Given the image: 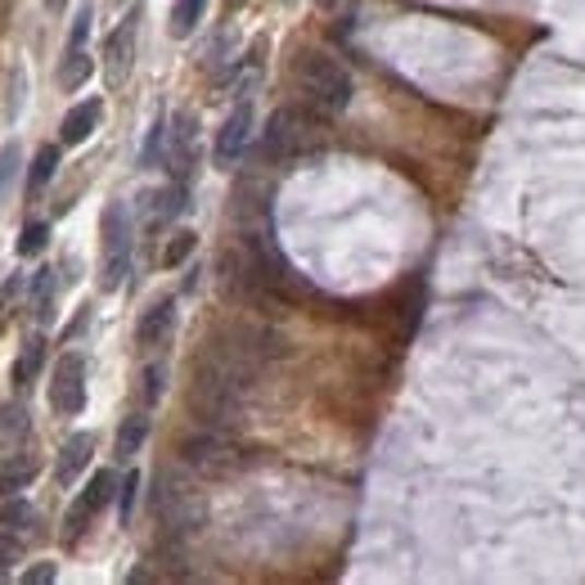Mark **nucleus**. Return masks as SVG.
Returning <instances> with one entry per match:
<instances>
[{"label": "nucleus", "mask_w": 585, "mask_h": 585, "mask_svg": "<svg viewBox=\"0 0 585 585\" xmlns=\"http://www.w3.org/2000/svg\"><path fill=\"white\" fill-rule=\"evenodd\" d=\"M292 77H298L302 95L324 108V114H343L351 104L356 86H351V72L324 50H298V63H292Z\"/></svg>", "instance_id": "obj_1"}, {"label": "nucleus", "mask_w": 585, "mask_h": 585, "mask_svg": "<svg viewBox=\"0 0 585 585\" xmlns=\"http://www.w3.org/2000/svg\"><path fill=\"white\" fill-rule=\"evenodd\" d=\"M99 288L104 292H118L122 284H127V275H131V248H135V239H131V212L122 207V203H108L104 207V216H99Z\"/></svg>", "instance_id": "obj_2"}, {"label": "nucleus", "mask_w": 585, "mask_h": 585, "mask_svg": "<svg viewBox=\"0 0 585 585\" xmlns=\"http://www.w3.org/2000/svg\"><path fill=\"white\" fill-rule=\"evenodd\" d=\"M50 406L63 419L86 410V356L82 351H63L55 360V370H50Z\"/></svg>", "instance_id": "obj_3"}, {"label": "nucleus", "mask_w": 585, "mask_h": 585, "mask_svg": "<svg viewBox=\"0 0 585 585\" xmlns=\"http://www.w3.org/2000/svg\"><path fill=\"white\" fill-rule=\"evenodd\" d=\"M114 496H118V478H114L108 468H99L95 478L86 482V491H82L77 500H72V509H68V518H63V545H77L82 532L95 523V514H99V509H104L108 500H114Z\"/></svg>", "instance_id": "obj_4"}, {"label": "nucleus", "mask_w": 585, "mask_h": 585, "mask_svg": "<svg viewBox=\"0 0 585 585\" xmlns=\"http://www.w3.org/2000/svg\"><path fill=\"white\" fill-rule=\"evenodd\" d=\"M167 167H171V180L190 186V176L199 167V122H194V114H176L171 118V131H167Z\"/></svg>", "instance_id": "obj_5"}, {"label": "nucleus", "mask_w": 585, "mask_h": 585, "mask_svg": "<svg viewBox=\"0 0 585 585\" xmlns=\"http://www.w3.org/2000/svg\"><path fill=\"white\" fill-rule=\"evenodd\" d=\"M252 99L243 95L235 108H230V118L222 122V131H216V150H212V158H216V167H235L239 158H243V150H248V140H252Z\"/></svg>", "instance_id": "obj_6"}, {"label": "nucleus", "mask_w": 585, "mask_h": 585, "mask_svg": "<svg viewBox=\"0 0 585 585\" xmlns=\"http://www.w3.org/2000/svg\"><path fill=\"white\" fill-rule=\"evenodd\" d=\"M135 41H140V10H131L104 41V68H108V82H127L131 68H135Z\"/></svg>", "instance_id": "obj_7"}, {"label": "nucleus", "mask_w": 585, "mask_h": 585, "mask_svg": "<svg viewBox=\"0 0 585 585\" xmlns=\"http://www.w3.org/2000/svg\"><path fill=\"white\" fill-rule=\"evenodd\" d=\"M302 144V127H298V114L292 108H279L271 114L266 131H262V163H284L292 150Z\"/></svg>", "instance_id": "obj_8"}, {"label": "nucleus", "mask_w": 585, "mask_h": 585, "mask_svg": "<svg viewBox=\"0 0 585 585\" xmlns=\"http://www.w3.org/2000/svg\"><path fill=\"white\" fill-rule=\"evenodd\" d=\"M171 329H176V302H171V298H158L150 311L140 315V324H135V343H140L144 351H154V347H163V343L171 338Z\"/></svg>", "instance_id": "obj_9"}, {"label": "nucleus", "mask_w": 585, "mask_h": 585, "mask_svg": "<svg viewBox=\"0 0 585 585\" xmlns=\"http://www.w3.org/2000/svg\"><path fill=\"white\" fill-rule=\"evenodd\" d=\"M99 118H104V99L99 95H91V99H82V104H72L68 108V118H63V127H59V140L68 144H86L91 135H95V127H99Z\"/></svg>", "instance_id": "obj_10"}, {"label": "nucleus", "mask_w": 585, "mask_h": 585, "mask_svg": "<svg viewBox=\"0 0 585 585\" xmlns=\"http://www.w3.org/2000/svg\"><path fill=\"white\" fill-rule=\"evenodd\" d=\"M91 455H95V437H91V432H72L68 442H63V451H59L55 482H59V487H72V482L82 478V468L91 464Z\"/></svg>", "instance_id": "obj_11"}, {"label": "nucleus", "mask_w": 585, "mask_h": 585, "mask_svg": "<svg viewBox=\"0 0 585 585\" xmlns=\"http://www.w3.org/2000/svg\"><path fill=\"white\" fill-rule=\"evenodd\" d=\"M186 199H190V186H180V180H171L167 190H158V194L150 199V230H163L167 222H176V216L190 207Z\"/></svg>", "instance_id": "obj_12"}, {"label": "nucleus", "mask_w": 585, "mask_h": 585, "mask_svg": "<svg viewBox=\"0 0 585 585\" xmlns=\"http://www.w3.org/2000/svg\"><path fill=\"white\" fill-rule=\"evenodd\" d=\"M91 72H95V59L86 55V46L82 50H63V63H59V86L63 91H82Z\"/></svg>", "instance_id": "obj_13"}, {"label": "nucleus", "mask_w": 585, "mask_h": 585, "mask_svg": "<svg viewBox=\"0 0 585 585\" xmlns=\"http://www.w3.org/2000/svg\"><path fill=\"white\" fill-rule=\"evenodd\" d=\"M144 437H150V419H144V415H127V419H122V428H118L114 455H118V459H131V455H140Z\"/></svg>", "instance_id": "obj_14"}, {"label": "nucleus", "mask_w": 585, "mask_h": 585, "mask_svg": "<svg viewBox=\"0 0 585 585\" xmlns=\"http://www.w3.org/2000/svg\"><path fill=\"white\" fill-rule=\"evenodd\" d=\"M203 14H207V0H176V5H171V36H176V41L194 36V27L203 23Z\"/></svg>", "instance_id": "obj_15"}, {"label": "nucleus", "mask_w": 585, "mask_h": 585, "mask_svg": "<svg viewBox=\"0 0 585 585\" xmlns=\"http://www.w3.org/2000/svg\"><path fill=\"white\" fill-rule=\"evenodd\" d=\"M32 473H36V459L32 455H10L5 464H0V496H14V491H23L27 482H32Z\"/></svg>", "instance_id": "obj_16"}, {"label": "nucleus", "mask_w": 585, "mask_h": 585, "mask_svg": "<svg viewBox=\"0 0 585 585\" xmlns=\"http://www.w3.org/2000/svg\"><path fill=\"white\" fill-rule=\"evenodd\" d=\"M59 171V150L55 144H41L36 150V158H32V171H27V194H41L46 190V180Z\"/></svg>", "instance_id": "obj_17"}, {"label": "nucleus", "mask_w": 585, "mask_h": 585, "mask_svg": "<svg viewBox=\"0 0 585 585\" xmlns=\"http://www.w3.org/2000/svg\"><path fill=\"white\" fill-rule=\"evenodd\" d=\"M41 360H46V343H41V338H27V343H23V356H19V365H14V383L27 387L36 374H41Z\"/></svg>", "instance_id": "obj_18"}, {"label": "nucleus", "mask_w": 585, "mask_h": 585, "mask_svg": "<svg viewBox=\"0 0 585 585\" xmlns=\"http://www.w3.org/2000/svg\"><path fill=\"white\" fill-rule=\"evenodd\" d=\"M55 271L50 266H41V271H36V279H32V302H36V315H41V320H50L55 315Z\"/></svg>", "instance_id": "obj_19"}, {"label": "nucleus", "mask_w": 585, "mask_h": 585, "mask_svg": "<svg viewBox=\"0 0 585 585\" xmlns=\"http://www.w3.org/2000/svg\"><path fill=\"white\" fill-rule=\"evenodd\" d=\"M27 437V410L23 406H0V442L14 451V442Z\"/></svg>", "instance_id": "obj_20"}, {"label": "nucleus", "mask_w": 585, "mask_h": 585, "mask_svg": "<svg viewBox=\"0 0 585 585\" xmlns=\"http://www.w3.org/2000/svg\"><path fill=\"white\" fill-rule=\"evenodd\" d=\"M194 243H199V235H194V230H180V235H171V243L163 248V266H167V271H176V266H180V262H186L190 252H194Z\"/></svg>", "instance_id": "obj_21"}, {"label": "nucleus", "mask_w": 585, "mask_h": 585, "mask_svg": "<svg viewBox=\"0 0 585 585\" xmlns=\"http://www.w3.org/2000/svg\"><path fill=\"white\" fill-rule=\"evenodd\" d=\"M167 150V118H154L150 127V140H144V150H140V167H154Z\"/></svg>", "instance_id": "obj_22"}, {"label": "nucleus", "mask_w": 585, "mask_h": 585, "mask_svg": "<svg viewBox=\"0 0 585 585\" xmlns=\"http://www.w3.org/2000/svg\"><path fill=\"white\" fill-rule=\"evenodd\" d=\"M46 243H50V226H46V222L23 226V239H19V252H23V258H36V252H46Z\"/></svg>", "instance_id": "obj_23"}, {"label": "nucleus", "mask_w": 585, "mask_h": 585, "mask_svg": "<svg viewBox=\"0 0 585 585\" xmlns=\"http://www.w3.org/2000/svg\"><path fill=\"white\" fill-rule=\"evenodd\" d=\"M91 23H95V10H91V5H82V10H77V19H72V27H68V50H82V46H86Z\"/></svg>", "instance_id": "obj_24"}, {"label": "nucleus", "mask_w": 585, "mask_h": 585, "mask_svg": "<svg viewBox=\"0 0 585 585\" xmlns=\"http://www.w3.org/2000/svg\"><path fill=\"white\" fill-rule=\"evenodd\" d=\"M19 559H23V540L5 523H0V568H14Z\"/></svg>", "instance_id": "obj_25"}, {"label": "nucleus", "mask_w": 585, "mask_h": 585, "mask_svg": "<svg viewBox=\"0 0 585 585\" xmlns=\"http://www.w3.org/2000/svg\"><path fill=\"white\" fill-rule=\"evenodd\" d=\"M23 91H27V68L19 63V68H14V77H10V122L23 118Z\"/></svg>", "instance_id": "obj_26"}, {"label": "nucleus", "mask_w": 585, "mask_h": 585, "mask_svg": "<svg viewBox=\"0 0 585 585\" xmlns=\"http://www.w3.org/2000/svg\"><path fill=\"white\" fill-rule=\"evenodd\" d=\"M135 491H140V473L131 468L127 478H122V491H118V514H122V523H131V509H135Z\"/></svg>", "instance_id": "obj_27"}, {"label": "nucleus", "mask_w": 585, "mask_h": 585, "mask_svg": "<svg viewBox=\"0 0 585 585\" xmlns=\"http://www.w3.org/2000/svg\"><path fill=\"white\" fill-rule=\"evenodd\" d=\"M163 383H167V370H163V365H150V370H144V406H154V401L163 396Z\"/></svg>", "instance_id": "obj_28"}, {"label": "nucleus", "mask_w": 585, "mask_h": 585, "mask_svg": "<svg viewBox=\"0 0 585 585\" xmlns=\"http://www.w3.org/2000/svg\"><path fill=\"white\" fill-rule=\"evenodd\" d=\"M0 523H5V527H19V523H32V504H27V500H10L5 509H0Z\"/></svg>", "instance_id": "obj_29"}, {"label": "nucleus", "mask_w": 585, "mask_h": 585, "mask_svg": "<svg viewBox=\"0 0 585 585\" xmlns=\"http://www.w3.org/2000/svg\"><path fill=\"white\" fill-rule=\"evenodd\" d=\"M14 167H19V140H10L5 150H0V190H5V180L14 176Z\"/></svg>", "instance_id": "obj_30"}, {"label": "nucleus", "mask_w": 585, "mask_h": 585, "mask_svg": "<svg viewBox=\"0 0 585 585\" xmlns=\"http://www.w3.org/2000/svg\"><path fill=\"white\" fill-rule=\"evenodd\" d=\"M55 576H59L55 563H36V568L23 572V585H46V581H55Z\"/></svg>", "instance_id": "obj_31"}, {"label": "nucleus", "mask_w": 585, "mask_h": 585, "mask_svg": "<svg viewBox=\"0 0 585 585\" xmlns=\"http://www.w3.org/2000/svg\"><path fill=\"white\" fill-rule=\"evenodd\" d=\"M41 5H46V10H63V5H68V0H41Z\"/></svg>", "instance_id": "obj_32"}, {"label": "nucleus", "mask_w": 585, "mask_h": 585, "mask_svg": "<svg viewBox=\"0 0 585 585\" xmlns=\"http://www.w3.org/2000/svg\"><path fill=\"white\" fill-rule=\"evenodd\" d=\"M239 5H248V0H230V10H239Z\"/></svg>", "instance_id": "obj_33"}, {"label": "nucleus", "mask_w": 585, "mask_h": 585, "mask_svg": "<svg viewBox=\"0 0 585 585\" xmlns=\"http://www.w3.org/2000/svg\"><path fill=\"white\" fill-rule=\"evenodd\" d=\"M118 5H127V0H118Z\"/></svg>", "instance_id": "obj_34"}]
</instances>
